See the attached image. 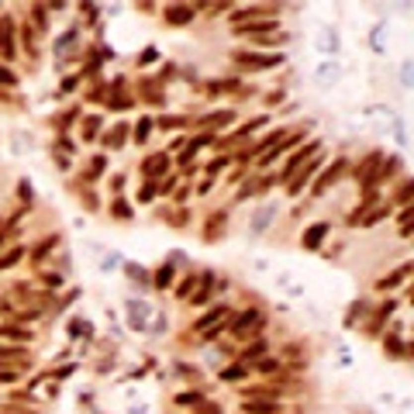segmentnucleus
<instances>
[{"label": "nucleus", "instance_id": "f257e3e1", "mask_svg": "<svg viewBox=\"0 0 414 414\" xmlns=\"http://www.w3.org/2000/svg\"><path fill=\"white\" fill-rule=\"evenodd\" d=\"M242 66H256V69H273L279 63V56H256V52H238L235 56Z\"/></svg>", "mask_w": 414, "mask_h": 414}, {"label": "nucleus", "instance_id": "f03ea898", "mask_svg": "<svg viewBox=\"0 0 414 414\" xmlns=\"http://www.w3.org/2000/svg\"><path fill=\"white\" fill-rule=\"evenodd\" d=\"M259 325H263V314H259V311H245V314H238V321H235V335L256 332Z\"/></svg>", "mask_w": 414, "mask_h": 414}, {"label": "nucleus", "instance_id": "7ed1b4c3", "mask_svg": "<svg viewBox=\"0 0 414 414\" xmlns=\"http://www.w3.org/2000/svg\"><path fill=\"white\" fill-rule=\"evenodd\" d=\"M194 17V7L190 3H176V7H166V21L169 24H187Z\"/></svg>", "mask_w": 414, "mask_h": 414}, {"label": "nucleus", "instance_id": "20e7f679", "mask_svg": "<svg viewBox=\"0 0 414 414\" xmlns=\"http://www.w3.org/2000/svg\"><path fill=\"white\" fill-rule=\"evenodd\" d=\"M325 235H328V224H325V221H321V224H311V228L304 231V249H318Z\"/></svg>", "mask_w": 414, "mask_h": 414}, {"label": "nucleus", "instance_id": "39448f33", "mask_svg": "<svg viewBox=\"0 0 414 414\" xmlns=\"http://www.w3.org/2000/svg\"><path fill=\"white\" fill-rule=\"evenodd\" d=\"M166 166H169V159H166V152H162V155H152L141 169H145V176H155V173H162Z\"/></svg>", "mask_w": 414, "mask_h": 414}, {"label": "nucleus", "instance_id": "423d86ee", "mask_svg": "<svg viewBox=\"0 0 414 414\" xmlns=\"http://www.w3.org/2000/svg\"><path fill=\"white\" fill-rule=\"evenodd\" d=\"M279 404L276 401H266V404H259V401H245L242 404V411H252V414H270V411H276Z\"/></svg>", "mask_w": 414, "mask_h": 414}, {"label": "nucleus", "instance_id": "0eeeda50", "mask_svg": "<svg viewBox=\"0 0 414 414\" xmlns=\"http://www.w3.org/2000/svg\"><path fill=\"white\" fill-rule=\"evenodd\" d=\"M345 169V162H335V166H332V169H328V173H325V176H321V183H318V187H314V190H318V194H321V190H325V187H328V183H335V176H339V173H342Z\"/></svg>", "mask_w": 414, "mask_h": 414}, {"label": "nucleus", "instance_id": "6e6552de", "mask_svg": "<svg viewBox=\"0 0 414 414\" xmlns=\"http://www.w3.org/2000/svg\"><path fill=\"white\" fill-rule=\"evenodd\" d=\"M21 256H24L21 249H14V252H7V256H0V270H10V266H14V263H17Z\"/></svg>", "mask_w": 414, "mask_h": 414}, {"label": "nucleus", "instance_id": "1a4fd4ad", "mask_svg": "<svg viewBox=\"0 0 414 414\" xmlns=\"http://www.w3.org/2000/svg\"><path fill=\"white\" fill-rule=\"evenodd\" d=\"M217 318H224V311H210V314H207V318H201V321H197V325H194V328H197V332H204L207 325H214V321H217Z\"/></svg>", "mask_w": 414, "mask_h": 414}, {"label": "nucleus", "instance_id": "9d476101", "mask_svg": "<svg viewBox=\"0 0 414 414\" xmlns=\"http://www.w3.org/2000/svg\"><path fill=\"white\" fill-rule=\"evenodd\" d=\"M231 118H235V114H231V111H224V114H214V118H207L204 125H207V128H217V125H224V121H231Z\"/></svg>", "mask_w": 414, "mask_h": 414}, {"label": "nucleus", "instance_id": "9b49d317", "mask_svg": "<svg viewBox=\"0 0 414 414\" xmlns=\"http://www.w3.org/2000/svg\"><path fill=\"white\" fill-rule=\"evenodd\" d=\"M83 125H86V128H83V138H93V135H97V125H100V121H97V118H86Z\"/></svg>", "mask_w": 414, "mask_h": 414}, {"label": "nucleus", "instance_id": "f8f14e48", "mask_svg": "<svg viewBox=\"0 0 414 414\" xmlns=\"http://www.w3.org/2000/svg\"><path fill=\"white\" fill-rule=\"evenodd\" d=\"M169 276H173V270H169V266H162V270H159V276H155V283H159V286H166V283H169Z\"/></svg>", "mask_w": 414, "mask_h": 414}, {"label": "nucleus", "instance_id": "ddd939ff", "mask_svg": "<svg viewBox=\"0 0 414 414\" xmlns=\"http://www.w3.org/2000/svg\"><path fill=\"white\" fill-rule=\"evenodd\" d=\"M148 125H152V121H138V128H135V138H138V141H145V135H148Z\"/></svg>", "mask_w": 414, "mask_h": 414}, {"label": "nucleus", "instance_id": "4468645a", "mask_svg": "<svg viewBox=\"0 0 414 414\" xmlns=\"http://www.w3.org/2000/svg\"><path fill=\"white\" fill-rule=\"evenodd\" d=\"M263 352H266V342H256L252 348H245V359H249V355H263Z\"/></svg>", "mask_w": 414, "mask_h": 414}, {"label": "nucleus", "instance_id": "2eb2a0df", "mask_svg": "<svg viewBox=\"0 0 414 414\" xmlns=\"http://www.w3.org/2000/svg\"><path fill=\"white\" fill-rule=\"evenodd\" d=\"M114 214H118V217H128L132 210H128V204H125V201H114Z\"/></svg>", "mask_w": 414, "mask_h": 414}, {"label": "nucleus", "instance_id": "dca6fc26", "mask_svg": "<svg viewBox=\"0 0 414 414\" xmlns=\"http://www.w3.org/2000/svg\"><path fill=\"white\" fill-rule=\"evenodd\" d=\"M238 376H245V369H242V366H231V369L224 373V380H238Z\"/></svg>", "mask_w": 414, "mask_h": 414}, {"label": "nucleus", "instance_id": "f3484780", "mask_svg": "<svg viewBox=\"0 0 414 414\" xmlns=\"http://www.w3.org/2000/svg\"><path fill=\"white\" fill-rule=\"evenodd\" d=\"M201 401H204L201 394H183V397H180V404H201Z\"/></svg>", "mask_w": 414, "mask_h": 414}, {"label": "nucleus", "instance_id": "a211bd4d", "mask_svg": "<svg viewBox=\"0 0 414 414\" xmlns=\"http://www.w3.org/2000/svg\"><path fill=\"white\" fill-rule=\"evenodd\" d=\"M201 411H204V414H221L217 408H214V404H204V401H201Z\"/></svg>", "mask_w": 414, "mask_h": 414}]
</instances>
